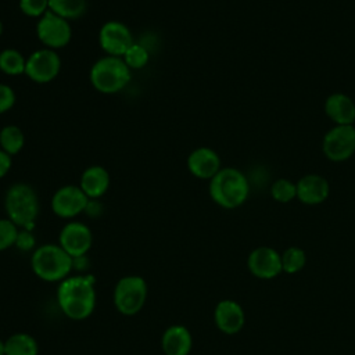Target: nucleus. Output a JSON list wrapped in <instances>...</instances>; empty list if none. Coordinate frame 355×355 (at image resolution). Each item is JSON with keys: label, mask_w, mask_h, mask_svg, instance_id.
Instances as JSON below:
<instances>
[{"label": "nucleus", "mask_w": 355, "mask_h": 355, "mask_svg": "<svg viewBox=\"0 0 355 355\" xmlns=\"http://www.w3.org/2000/svg\"><path fill=\"white\" fill-rule=\"evenodd\" d=\"M57 302L72 320L89 318L96 308L94 277L92 275L68 276L57 288Z\"/></svg>", "instance_id": "obj_1"}, {"label": "nucleus", "mask_w": 355, "mask_h": 355, "mask_svg": "<svg viewBox=\"0 0 355 355\" xmlns=\"http://www.w3.org/2000/svg\"><path fill=\"white\" fill-rule=\"evenodd\" d=\"M208 193L216 205L225 209H234L247 201L250 183L240 169L225 166L209 180Z\"/></svg>", "instance_id": "obj_2"}, {"label": "nucleus", "mask_w": 355, "mask_h": 355, "mask_svg": "<svg viewBox=\"0 0 355 355\" xmlns=\"http://www.w3.org/2000/svg\"><path fill=\"white\" fill-rule=\"evenodd\" d=\"M4 211L15 226L32 230L40 212L36 190L26 182L12 183L4 194Z\"/></svg>", "instance_id": "obj_3"}, {"label": "nucleus", "mask_w": 355, "mask_h": 355, "mask_svg": "<svg viewBox=\"0 0 355 355\" xmlns=\"http://www.w3.org/2000/svg\"><path fill=\"white\" fill-rule=\"evenodd\" d=\"M33 273L44 282H62L73 269V258L57 243H47L36 247L31 257Z\"/></svg>", "instance_id": "obj_4"}, {"label": "nucleus", "mask_w": 355, "mask_h": 355, "mask_svg": "<svg viewBox=\"0 0 355 355\" xmlns=\"http://www.w3.org/2000/svg\"><path fill=\"white\" fill-rule=\"evenodd\" d=\"M132 79V71L121 57L104 55L94 61L89 71L90 85L103 94L122 92Z\"/></svg>", "instance_id": "obj_5"}, {"label": "nucleus", "mask_w": 355, "mask_h": 355, "mask_svg": "<svg viewBox=\"0 0 355 355\" xmlns=\"http://www.w3.org/2000/svg\"><path fill=\"white\" fill-rule=\"evenodd\" d=\"M148 294L147 282L137 275L121 277L112 294V301L116 311L125 316H133L141 311Z\"/></svg>", "instance_id": "obj_6"}, {"label": "nucleus", "mask_w": 355, "mask_h": 355, "mask_svg": "<svg viewBox=\"0 0 355 355\" xmlns=\"http://www.w3.org/2000/svg\"><path fill=\"white\" fill-rule=\"evenodd\" d=\"M36 36L43 47L51 50L64 49L72 39L71 22L49 10L36 22Z\"/></svg>", "instance_id": "obj_7"}, {"label": "nucleus", "mask_w": 355, "mask_h": 355, "mask_svg": "<svg viewBox=\"0 0 355 355\" xmlns=\"http://www.w3.org/2000/svg\"><path fill=\"white\" fill-rule=\"evenodd\" d=\"M61 72V57L57 50L37 49L26 57L25 75L35 83L44 85L54 80Z\"/></svg>", "instance_id": "obj_8"}, {"label": "nucleus", "mask_w": 355, "mask_h": 355, "mask_svg": "<svg viewBox=\"0 0 355 355\" xmlns=\"http://www.w3.org/2000/svg\"><path fill=\"white\" fill-rule=\"evenodd\" d=\"M324 157L333 162H343L355 153V128L354 125H334L326 132L322 140Z\"/></svg>", "instance_id": "obj_9"}, {"label": "nucleus", "mask_w": 355, "mask_h": 355, "mask_svg": "<svg viewBox=\"0 0 355 355\" xmlns=\"http://www.w3.org/2000/svg\"><path fill=\"white\" fill-rule=\"evenodd\" d=\"M89 197L79 184H64L58 187L51 197V209L61 219H73L83 214Z\"/></svg>", "instance_id": "obj_10"}, {"label": "nucleus", "mask_w": 355, "mask_h": 355, "mask_svg": "<svg viewBox=\"0 0 355 355\" xmlns=\"http://www.w3.org/2000/svg\"><path fill=\"white\" fill-rule=\"evenodd\" d=\"M133 43L130 29L121 21H107L98 31V44L105 55L122 57Z\"/></svg>", "instance_id": "obj_11"}, {"label": "nucleus", "mask_w": 355, "mask_h": 355, "mask_svg": "<svg viewBox=\"0 0 355 355\" xmlns=\"http://www.w3.org/2000/svg\"><path fill=\"white\" fill-rule=\"evenodd\" d=\"M58 244L72 258L83 257L92 248L93 233L86 223L71 220L60 230Z\"/></svg>", "instance_id": "obj_12"}, {"label": "nucleus", "mask_w": 355, "mask_h": 355, "mask_svg": "<svg viewBox=\"0 0 355 355\" xmlns=\"http://www.w3.org/2000/svg\"><path fill=\"white\" fill-rule=\"evenodd\" d=\"M247 266L252 276L261 280H272L282 272V254L275 248L261 245L252 250L247 258Z\"/></svg>", "instance_id": "obj_13"}, {"label": "nucleus", "mask_w": 355, "mask_h": 355, "mask_svg": "<svg viewBox=\"0 0 355 355\" xmlns=\"http://www.w3.org/2000/svg\"><path fill=\"white\" fill-rule=\"evenodd\" d=\"M189 172L202 180H211L222 168L219 154L211 147H197L194 148L186 161Z\"/></svg>", "instance_id": "obj_14"}, {"label": "nucleus", "mask_w": 355, "mask_h": 355, "mask_svg": "<svg viewBox=\"0 0 355 355\" xmlns=\"http://www.w3.org/2000/svg\"><path fill=\"white\" fill-rule=\"evenodd\" d=\"M214 322L222 333L233 336L244 327L245 313L243 306L234 300H222L214 309Z\"/></svg>", "instance_id": "obj_15"}, {"label": "nucleus", "mask_w": 355, "mask_h": 355, "mask_svg": "<svg viewBox=\"0 0 355 355\" xmlns=\"http://www.w3.org/2000/svg\"><path fill=\"white\" fill-rule=\"evenodd\" d=\"M330 184L326 178L318 173L304 175L297 182V198L306 205H318L327 200Z\"/></svg>", "instance_id": "obj_16"}, {"label": "nucleus", "mask_w": 355, "mask_h": 355, "mask_svg": "<svg viewBox=\"0 0 355 355\" xmlns=\"http://www.w3.org/2000/svg\"><path fill=\"white\" fill-rule=\"evenodd\" d=\"M111 178L108 171L101 165L87 166L79 179V187L92 200H100L110 189Z\"/></svg>", "instance_id": "obj_17"}, {"label": "nucleus", "mask_w": 355, "mask_h": 355, "mask_svg": "<svg viewBox=\"0 0 355 355\" xmlns=\"http://www.w3.org/2000/svg\"><path fill=\"white\" fill-rule=\"evenodd\" d=\"M161 348L165 355H189L193 348V337L182 324L169 326L161 337Z\"/></svg>", "instance_id": "obj_18"}, {"label": "nucleus", "mask_w": 355, "mask_h": 355, "mask_svg": "<svg viewBox=\"0 0 355 355\" xmlns=\"http://www.w3.org/2000/svg\"><path fill=\"white\" fill-rule=\"evenodd\" d=\"M324 112L336 125H354L355 103L344 93H333L324 101Z\"/></svg>", "instance_id": "obj_19"}, {"label": "nucleus", "mask_w": 355, "mask_h": 355, "mask_svg": "<svg viewBox=\"0 0 355 355\" xmlns=\"http://www.w3.org/2000/svg\"><path fill=\"white\" fill-rule=\"evenodd\" d=\"M26 57L14 47H7L0 51V71L7 76L25 75Z\"/></svg>", "instance_id": "obj_20"}, {"label": "nucleus", "mask_w": 355, "mask_h": 355, "mask_svg": "<svg viewBox=\"0 0 355 355\" xmlns=\"http://www.w3.org/2000/svg\"><path fill=\"white\" fill-rule=\"evenodd\" d=\"M39 344L28 333H14L6 340V355H37Z\"/></svg>", "instance_id": "obj_21"}, {"label": "nucleus", "mask_w": 355, "mask_h": 355, "mask_svg": "<svg viewBox=\"0 0 355 355\" xmlns=\"http://www.w3.org/2000/svg\"><path fill=\"white\" fill-rule=\"evenodd\" d=\"M25 146V133L17 125H6L0 129V148L7 154L17 155Z\"/></svg>", "instance_id": "obj_22"}, {"label": "nucleus", "mask_w": 355, "mask_h": 355, "mask_svg": "<svg viewBox=\"0 0 355 355\" xmlns=\"http://www.w3.org/2000/svg\"><path fill=\"white\" fill-rule=\"evenodd\" d=\"M49 10L71 22L85 15L87 0H49Z\"/></svg>", "instance_id": "obj_23"}, {"label": "nucleus", "mask_w": 355, "mask_h": 355, "mask_svg": "<svg viewBox=\"0 0 355 355\" xmlns=\"http://www.w3.org/2000/svg\"><path fill=\"white\" fill-rule=\"evenodd\" d=\"M306 263V254L300 247H288L282 252V268L284 273L294 275L304 269Z\"/></svg>", "instance_id": "obj_24"}, {"label": "nucleus", "mask_w": 355, "mask_h": 355, "mask_svg": "<svg viewBox=\"0 0 355 355\" xmlns=\"http://www.w3.org/2000/svg\"><path fill=\"white\" fill-rule=\"evenodd\" d=\"M121 58L130 68V71L132 69H141L150 62V51L143 44L135 42Z\"/></svg>", "instance_id": "obj_25"}, {"label": "nucleus", "mask_w": 355, "mask_h": 355, "mask_svg": "<svg viewBox=\"0 0 355 355\" xmlns=\"http://www.w3.org/2000/svg\"><path fill=\"white\" fill-rule=\"evenodd\" d=\"M270 196L277 202H282V204L290 202L294 198H297V183L286 178H280L272 183Z\"/></svg>", "instance_id": "obj_26"}, {"label": "nucleus", "mask_w": 355, "mask_h": 355, "mask_svg": "<svg viewBox=\"0 0 355 355\" xmlns=\"http://www.w3.org/2000/svg\"><path fill=\"white\" fill-rule=\"evenodd\" d=\"M18 230L19 227L15 226L8 218H0V251L15 245Z\"/></svg>", "instance_id": "obj_27"}, {"label": "nucleus", "mask_w": 355, "mask_h": 355, "mask_svg": "<svg viewBox=\"0 0 355 355\" xmlns=\"http://www.w3.org/2000/svg\"><path fill=\"white\" fill-rule=\"evenodd\" d=\"M18 7L24 15L39 19L49 11V0H19Z\"/></svg>", "instance_id": "obj_28"}, {"label": "nucleus", "mask_w": 355, "mask_h": 355, "mask_svg": "<svg viewBox=\"0 0 355 355\" xmlns=\"http://www.w3.org/2000/svg\"><path fill=\"white\" fill-rule=\"evenodd\" d=\"M17 101L14 89L6 83H0V114L10 111Z\"/></svg>", "instance_id": "obj_29"}, {"label": "nucleus", "mask_w": 355, "mask_h": 355, "mask_svg": "<svg viewBox=\"0 0 355 355\" xmlns=\"http://www.w3.org/2000/svg\"><path fill=\"white\" fill-rule=\"evenodd\" d=\"M36 240L35 236L32 233V230L28 229H19L18 230V236L15 240V247L21 251H31L35 248Z\"/></svg>", "instance_id": "obj_30"}, {"label": "nucleus", "mask_w": 355, "mask_h": 355, "mask_svg": "<svg viewBox=\"0 0 355 355\" xmlns=\"http://www.w3.org/2000/svg\"><path fill=\"white\" fill-rule=\"evenodd\" d=\"M104 212V205L100 200H92L89 198V202L86 205V209L83 214H86L90 218H98Z\"/></svg>", "instance_id": "obj_31"}, {"label": "nucleus", "mask_w": 355, "mask_h": 355, "mask_svg": "<svg viewBox=\"0 0 355 355\" xmlns=\"http://www.w3.org/2000/svg\"><path fill=\"white\" fill-rule=\"evenodd\" d=\"M12 166V157L0 148V179H3Z\"/></svg>", "instance_id": "obj_32"}, {"label": "nucleus", "mask_w": 355, "mask_h": 355, "mask_svg": "<svg viewBox=\"0 0 355 355\" xmlns=\"http://www.w3.org/2000/svg\"><path fill=\"white\" fill-rule=\"evenodd\" d=\"M0 355H6V341L0 338Z\"/></svg>", "instance_id": "obj_33"}, {"label": "nucleus", "mask_w": 355, "mask_h": 355, "mask_svg": "<svg viewBox=\"0 0 355 355\" xmlns=\"http://www.w3.org/2000/svg\"><path fill=\"white\" fill-rule=\"evenodd\" d=\"M3 32H4V25H3V21L0 19V36L3 35Z\"/></svg>", "instance_id": "obj_34"}]
</instances>
